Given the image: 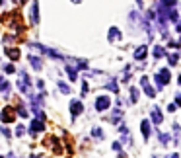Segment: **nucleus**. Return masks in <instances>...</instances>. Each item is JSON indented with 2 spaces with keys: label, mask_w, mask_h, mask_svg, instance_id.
Wrapping results in <instances>:
<instances>
[{
  "label": "nucleus",
  "mask_w": 181,
  "mask_h": 158,
  "mask_svg": "<svg viewBox=\"0 0 181 158\" xmlns=\"http://www.w3.org/2000/svg\"><path fill=\"white\" fill-rule=\"evenodd\" d=\"M107 104H109V102H107V98H99L97 100V109H105Z\"/></svg>",
  "instance_id": "obj_3"
},
{
  "label": "nucleus",
  "mask_w": 181,
  "mask_h": 158,
  "mask_svg": "<svg viewBox=\"0 0 181 158\" xmlns=\"http://www.w3.org/2000/svg\"><path fill=\"white\" fill-rule=\"evenodd\" d=\"M80 111H82V104L80 102H74V104H72V113L76 115V113H80Z\"/></svg>",
  "instance_id": "obj_4"
},
{
  "label": "nucleus",
  "mask_w": 181,
  "mask_h": 158,
  "mask_svg": "<svg viewBox=\"0 0 181 158\" xmlns=\"http://www.w3.org/2000/svg\"><path fill=\"white\" fill-rule=\"evenodd\" d=\"M20 2H21V4H24V2H27V0H20Z\"/></svg>",
  "instance_id": "obj_5"
},
{
  "label": "nucleus",
  "mask_w": 181,
  "mask_h": 158,
  "mask_svg": "<svg viewBox=\"0 0 181 158\" xmlns=\"http://www.w3.org/2000/svg\"><path fill=\"white\" fill-rule=\"evenodd\" d=\"M14 115H16V107H4V111H2V121H6V123H10V121H14Z\"/></svg>",
  "instance_id": "obj_1"
},
{
  "label": "nucleus",
  "mask_w": 181,
  "mask_h": 158,
  "mask_svg": "<svg viewBox=\"0 0 181 158\" xmlns=\"http://www.w3.org/2000/svg\"><path fill=\"white\" fill-rule=\"evenodd\" d=\"M6 55H8L12 61H18V57H20V51H18V49H6Z\"/></svg>",
  "instance_id": "obj_2"
},
{
  "label": "nucleus",
  "mask_w": 181,
  "mask_h": 158,
  "mask_svg": "<svg viewBox=\"0 0 181 158\" xmlns=\"http://www.w3.org/2000/svg\"><path fill=\"white\" fill-rule=\"evenodd\" d=\"M0 4H2V0H0Z\"/></svg>",
  "instance_id": "obj_6"
}]
</instances>
